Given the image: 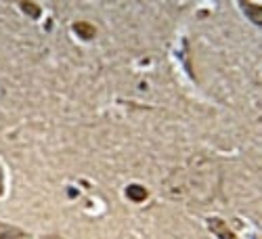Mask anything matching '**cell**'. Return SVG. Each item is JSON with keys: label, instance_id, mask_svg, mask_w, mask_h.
Wrapping results in <instances>:
<instances>
[{"label": "cell", "instance_id": "obj_1", "mask_svg": "<svg viewBox=\"0 0 262 239\" xmlns=\"http://www.w3.org/2000/svg\"><path fill=\"white\" fill-rule=\"evenodd\" d=\"M208 227H210V231H212L218 239H237L235 233H233V231L227 227V223L221 221V219H210V221H208Z\"/></svg>", "mask_w": 262, "mask_h": 239}, {"label": "cell", "instance_id": "obj_2", "mask_svg": "<svg viewBox=\"0 0 262 239\" xmlns=\"http://www.w3.org/2000/svg\"><path fill=\"white\" fill-rule=\"evenodd\" d=\"M26 237V231L19 229L15 225H9V223H3L0 221V239H24Z\"/></svg>", "mask_w": 262, "mask_h": 239}, {"label": "cell", "instance_id": "obj_5", "mask_svg": "<svg viewBox=\"0 0 262 239\" xmlns=\"http://www.w3.org/2000/svg\"><path fill=\"white\" fill-rule=\"evenodd\" d=\"M244 11L250 15V19L254 24H260V13H262V7L256 5V3H244Z\"/></svg>", "mask_w": 262, "mask_h": 239}, {"label": "cell", "instance_id": "obj_7", "mask_svg": "<svg viewBox=\"0 0 262 239\" xmlns=\"http://www.w3.org/2000/svg\"><path fill=\"white\" fill-rule=\"evenodd\" d=\"M5 193V175H3V170H0V195Z\"/></svg>", "mask_w": 262, "mask_h": 239}, {"label": "cell", "instance_id": "obj_3", "mask_svg": "<svg viewBox=\"0 0 262 239\" xmlns=\"http://www.w3.org/2000/svg\"><path fill=\"white\" fill-rule=\"evenodd\" d=\"M74 32H76V34H78L82 40H91V38H95V34H97L95 26L86 24V21H78V24L74 26Z\"/></svg>", "mask_w": 262, "mask_h": 239}, {"label": "cell", "instance_id": "obj_4", "mask_svg": "<svg viewBox=\"0 0 262 239\" xmlns=\"http://www.w3.org/2000/svg\"><path fill=\"white\" fill-rule=\"evenodd\" d=\"M126 195H128V200H133V202L141 204V202L147 200V189L141 187V185H130V187L126 189Z\"/></svg>", "mask_w": 262, "mask_h": 239}, {"label": "cell", "instance_id": "obj_6", "mask_svg": "<svg viewBox=\"0 0 262 239\" xmlns=\"http://www.w3.org/2000/svg\"><path fill=\"white\" fill-rule=\"evenodd\" d=\"M19 7H21V11L24 13H28L30 17H34V19H38L40 17V7L38 5H34V3H19Z\"/></svg>", "mask_w": 262, "mask_h": 239}]
</instances>
